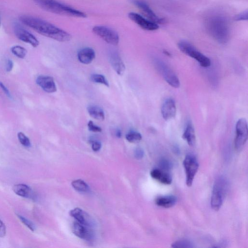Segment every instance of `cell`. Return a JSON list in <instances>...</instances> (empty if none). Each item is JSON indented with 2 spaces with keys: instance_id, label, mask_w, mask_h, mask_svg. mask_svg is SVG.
I'll return each instance as SVG.
<instances>
[{
  "instance_id": "cell-4",
  "label": "cell",
  "mask_w": 248,
  "mask_h": 248,
  "mask_svg": "<svg viewBox=\"0 0 248 248\" xmlns=\"http://www.w3.org/2000/svg\"><path fill=\"white\" fill-rule=\"evenodd\" d=\"M228 187L226 179L220 177L214 184L211 198V206L213 209L218 211L223 204Z\"/></svg>"
},
{
  "instance_id": "cell-24",
  "label": "cell",
  "mask_w": 248,
  "mask_h": 248,
  "mask_svg": "<svg viewBox=\"0 0 248 248\" xmlns=\"http://www.w3.org/2000/svg\"><path fill=\"white\" fill-rule=\"evenodd\" d=\"M71 185L73 187L79 192H86L89 189V186L83 180L80 179L73 181Z\"/></svg>"
},
{
  "instance_id": "cell-25",
  "label": "cell",
  "mask_w": 248,
  "mask_h": 248,
  "mask_svg": "<svg viewBox=\"0 0 248 248\" xmlns=\"http://www.w3.org/2000/svg\"><path fill=\"white\" fill-rule=\"evenodd\" d=\"M11 51L14 55L20 59L24 58L27 53V50L24 47L18 45L12 46Z\"/></svg>"
},
{
  "instance_id": "cell-33",
  "label": "cell",
  "mask_w": 248,
  "mask_h": 248,
  "mask_svg": "<svg viewBox=\"0 0 248 248\" xmlns=\"http://www.w3.org/2000/svg\"><path fill=\"white\" fill-rule=\"evenodd\" d=\"M88 128L89 131L93 132H100L102 131V129L99 126L95 124L92 121H89L88 123Z\"/></svg>"
},
{
  "instance_id": "cell-2",
  "label": "cell",
  "mask_w": 248,
  "mask_h": 248,
  "mask_svg": "<svg viewBox=\"0 0 248 248\" xmlns=\"http://www.w3.org/2000/svg\"><path fill=\"white\" fill-rule=\"evenodd\" d=\"M205 29L208 34L216 41L224 44L228 42L230 28L228 19L220 14H213L205 19Z\"/></svg>"
},
{
  "instance_id": "cell-31",
  "label": "cell",
  "mask_w": 248,
  "mask_h": 248,
  "mask_svg": "<svg viewBox=\"0 0 248 248\" xmlns=\"http://www.w3.org/2000/svg\"><path fill=\"white\" fill-rule=\"evenodd\" d=\"M159 165L161 170H170L172 167V163L166 159H161L159 163Z\"/></svg>"
},
{
  "instance_id": "cell-27",
  "label": "cell",
  "mask_w": 248,
  "mask_h": 248,
  "mask_svg": "<svg viewBox=\"0 0 248 248\" xmlns=\"http://www.w3.org/2000/svg\"><path fill=\"white\" fill-rule=\"evenodd\" d=\"M91 80L96 83L103 84L107 87H109V83L106 78L101 74H92L90 77Z\"/></svg>"
},
{
  "instance_id": "cell-11",
  "label": "cell",
  "mask_w": 248,
  "mask_h": 248,
  "mask_svg": "<svg viewBox=\"0 0 248 248\" xmlns=\"http://www.w3.org/2000/svg\"><path fill=\"white\" fill-rule=\"evenodd\" d=\"M131 2L139 8L147 19L157 24H162L165 19L158 16L143 0H131Z\"/></svg>"
},
{
  "instance_id": "cell-18",
  "label": "cell",
  "mask_w": 248,
  "mask_h": 248,
  "mask_svg": "<svg viewBox=\"0 0 248 248\" xmlns=\"http://www.w3.org/2000/svg\"><path fill=\"white\" fill-rule=\"evenodd\" d=\"M95 57V51L91 47L83 48L78 53V60L83 64H90L94 60Z\"/></svg>"
},
{
  "instance_id": "cell-40",
  "label": "cell",
  "mask_w": 248,
  "mask_h": 248,
  "mask_svg": "<svg viewBox=\"0 0 248 248\" xmlns=\"http://www.w3.org/2000/svg\"><path fill=\"white\" fill-rule=\"evenodd\" d=\"M173 151L175 153L178 154L179 152V150L177 147L174 146L173 147Z\"/></svg>"
},
{
  "instance_id": "cell-14",
  "label": "cell",
  "mask_w": 248,
  "mask_h": 248,
  "mask_svg": "<svg viewBox=\"0 0 248 248\" xmlns=\"http://www.w3.org/2000/svg\"><path fill=\"white\" fill-rule=\"evenodd\" d=\"M36 82L45 92L47 93H53L57 91L55 82L52 77L40 75L36 78Z\"/></svg>"
},
{
  "instance_id": "cell-37",
  "label": "cell",
  "mask_w": 248,
  "mask_h": 248,
  "mask_svg": "<svg viewBox=\"0 0 248 248\" xmlns=\"http://www.w3.org/2000/svg\"><path fill=\"white\" fill-rule=\"evenodd\" d=\"M6 234V227L4 223L0 219V237H4Z\"/></svg>"
},
{
  "instance_id": "cell-29",
  "label": "cell",
  "mask_w": 248,
  "mask_h": 248,
  "mask_svg": "<svg viewBox=\"0 0 248 248\" xmlns=\"http://www.w3.org/2000/svg\"><path fill=\"white\" fill-rule=\"evenodd\" d=\"M17 138L20 143L26 147H30L31 143L30 139L27 137L24 133L19 132L17 133Z\"/></svg>"
},
{
  "instance_id": "cell-21",
  "label": "cell",
  "mask_w": 248,
  "mask_h": 248,
  "mask_svg": "<svg viewBox=\"0 0 248 248\" xmlns=\"http://www.w3.org/2000/svg\"><path fill=\"white\" fill-rule=\"evenodd\" d=\"M177 201L176 197L173 195H168L158 198L155 202L158 206L167 208L174 206Z\"/></svg>"
},
{
  "instance_id": "cell-12",
  "label": "cell",
  "mask_w": 248,
  "mask_h": 248,
  "mask_svg": "<svg viewBox=\"0 0 248 248\" xmlns=\"http://www.w3.org/2000/svg\"><path fill=\"white\" fill-rule=\"evenodd\" d=\"M128 17L141 29L146 31H155L159 28L158 24L145 18L139 14L130 12Z\"/></svg>"
},
{
  "instance_id": "cell-7",
  "label": "cell",
  "mask_w": 248,
  "mask_h": 248,
  "mask_svg": "<svg viewBox=\"0 0 248 248\" xmlns=\"http://www.w3.org/2000/svg\"><path fill=\"white\" fill-rule=\"evenodd\" d=\"M234 147L237 151L242 149L248 139V124L245 118L239 119L235 126Z\"/></svg>"
},
{
  "instance_id": "cell-6",
  "label": "cell",
  "mask_w": 248,
  "mask_h": 248,
  "mask_svg": "<svg viewBox=\"0 0 248 248\" xmlns=\"http://www.w3.org/2000/svg\"><path fill=\"white\" fill-rule=\"evenodd\" d=\"M155 68L162 76L164 80L173 88H179L180 82L173 71L164 62L159 59L154 60Z\"/></svg>"
},
{
  "instance_id": "cell-15",
  "label": "cell",
  "mask_w": 248,
  "mask_h": 248,
  "mask_svg": "<svg viewBox=\"0 0 248 248\" xmlns=\"http://www.w3.org/2000/svg\"><path fill=\"white\" fill-rule=\"evenodd\" d=\"M161 112L165 120L167 121L174 117L176 113L175 101L171 98L166 100L161 107Z\"/></svg>"
},
{
  "instance_id": "cell-9",
  "label": "cell",
  "mask_w": 248,
  "mask_h": 248,
  "mask_svg": "<svg viewBox=\"0 0 248 248\" xmlns=\"http://www.w3.org/2000/svg\"><path fill=\"white\" fill-rule=\"evenodd\" d=\"M183 165L186 174V185L188 186H191L198 170V162L196 158L194 155H188L184 159Z\"/></svg>"
},
{
  "instance_id": "cell-13",
  "label": "cell",
  "mask_w": 248,
  "mask_h": 248,
  "mask_svg": "<svg viewBox=\"0 0 248 248\" xmlns=\"http://www.w3.org/2000/svg\"><path fill=\"white\" fill-rule=\"evenodd\" d=\"M72 231L77 236L85 240H90L94 236L93 232L91 226L81 224L77 221L73 224Z\"/></svg>"
},
{
  "instance_id": "cell-5",
  "label": "cell",
  "mask_w": 248,
  "mask_h": 248,
  "mask_svg": "<svg viewBox=\"0 0 248 248\" xmlns=\"http://www.w3.org/2000/svg\"><path fill=\"white\" fill-rule=\"evenodd\" d=\"M178 47L183 53L196 60L202 67H208L210 66V60L188 41H180L178 43Z\"/></svg>"
},
{
  "instance_id": "cell-42",
  "label": "cell",
  "mask_w": 248,
  "mask_h": 248,
  "mask_svg": "<svg viewBox=\"0 0 248 248\" xmlns=\"http://www.w3.org/2000/svg\"></svg>"
},
{
  "instance_id": "cell-41",
  "label": "cell",
  "mask_w": 248,
  "mask_h": 248,
  "mask_svg": "<svg viewBox=\"0 0 248 248\" xmlns=\"http://www.w3.org/2000/svg\"><path fill=\"white\" fill-rule=\"evenodd\" d=\"M164 53L167 56H170V54L167 51H165Z\"/></svg>"
},
{
  "instance_id": "cell-32",
  "label": "cell",
  "mask_w": 248,
  "mask_h": 248,
  "mask_svg": "<svg viewBox=\"0 0 248 248\" xmlns=\"http://www.w3.org/2000/svg\"><path fill=\"white\" fill-rule=\"evenodd\" d=\"M248 18V11L246 10L242 12L235 15L234 17V20L235 21H244L247 20Z\"/></svg>"
},
{
  "instance_id": "cell-16",
  "label": "cell",
  "mask_w": 248,
  "mask_h": 248,
  "mask_svg": "<svg viewBox=\"0 0 248 248\" xmlns=\"http://www.w3.org/2000/svg\"><path fill=\"white\" fill-rule=\"evenodd\" d=\"M108 58L110 65L117 74L123 75L125 70V66L119 54L115 51L110 52Z\"/></svg>"
},
{
  "instance_id": "cell-22",
  "label": "cell",
  "mask_w": 248,
  "mask_h": 248,
  "mask_svg": "<svg viewBox=\"0 0 248 248\" xmlns=\"http://www.w3.org/2000/svg\"><path fill=\"white\" fill-rule=\"evenodd\" d=\"M183 138L189 146H192L195 144L196 142L195 131L191 123H189L186 125L183 135Z\"/></svg>"
},
{
  "instance_id": "cell-35",
  "label": "cell",
  "mask_w": 248,
  "mask_h": 248,
  "mask_svg": "<svg viewBox=\"0 0 248 248\" xmlns=\"http://www.w3.org/2000/svg\"><path fill=\"white\" fill-rule=\"evenodd\" d=\"M0 88L2 89L3 92L5 93L7 97L10 98H12V95L10 93V91L8 89V88L5 86V85L2 83L1 81H0Z\"/></svg>"
},
{
  "instance_id": "cell-19",
  "label": "cell",
  "mask_w": 248,
  "mask_h": 248,
  "mask_svg": "<svg viewBox=\"0 0 248 248\" xmlns=\"http://www.w3.org/2000/svg\"><path fill=\"white\" fill-rule=\"evenodd\" d=\"M151 177L165 185H170L172 182L171 175L168 172L163 171L162 170L155 169L150 172Z\"/></svg>"
},
{
  "instance_id": "cell-38",
  "label": "cell",
  "mask_w": 248,
  "mask_h": 248,
  "mask_svg": "<svg viewBox=\"0 0 248 248\" xmlns=\"http://www.w3.org/2000/svg\"><path fill=\"white\" fill-rule=\"evenodd\" d=\"M13 66H14V63H13V61L10 59H8L7 60L6 66V71L8 72L11 71L13 69Z\"/></svg>"
},
{
  "instance_id": "cell-34",
  "label": "cell",
  "mask_w": 248,
  "mask_h": 248,
  "mask_svg": "<svg viewBox=\"0 0 248 248\" xmlns=\"http://www.w3.org/2000/svg\"><path fill=\"white\" fill-rule=\"evenodd\" d=\"M101 147V144L98 141H93L92 142V148L93 151H98Z\"/></svg>"
},
{
  "instance_id": "cell-36",
  "label": "cell",
  "mask_w": 248,
  "mask_h": 248,
  "mask_svg": "<svg viewBox=\"0 0 248 248\" xmlns=\"http://www.w3.org/2000/svg\"><path fill=\"white\" fill-rule=\"evenodd\" d=\"M144 155L143 151L140 148H137L135 151V156L138 159H141Z\"/></svg>"
},
{
  "instance_id": "cell-10",
  "label": "cell",
  "mask_w": 248,
  "mask_h": 248,
  "mask_svg": "<svg viewBox=\"0 0 248 248\" xmlns=\"http://www.w3.org/2000/svg\"><path fill=\"white\" fill-rule=\"evenodd\" d=\"M13 28L15 35L20 40L30 44L34 47L39 45V42L35 36L20 24L15 23Z\"/></svg>"
},
{
  "instance_id": "cell-8",
  "label": "cell",
  "mask_w": 248,
  "mask_h": 248,
  "mask_svg": "<svg viewBox=\"0 0 248 248\" xmlns=\"http://www.w3.org/2000/svg\"><path fill=\"white\" fill-rule=\"evenodd\" d=\"M92 31L94 34L110 45L117 46L119 43V36L118 33L111 28L103 26H95L93 27Z\"/></svg>"
},
{
  "instance_id": "cell-39",
  "label": "cell",
  "mask_w": 248,
  "mask_h": 248,
  "mask_svg": "<svg viewBox=\"0 0 248 248\" xmlns=\"http://www.w3.org/2000/svg\"><path fill=\"white\" fill-rule=\"evenodd\" d=\"M116 136L118 138H121L122 136V132L120 129H118L116 131Z\"/></svg>"
},
{
  "instance_id": "cell-20",
  "label": "cell",
  "mask_w": 248,
  "mask_h": 248,
  "mask_svg": "<svg viewBox=\"0 0 248 248\" xmlns=\"http://www.w3.org/2000/svg\"><path fill=\"white\" fill-rule=\"evenodd\" d=\"M13 190L16 195L25 198H32L33 193L31 188L24 184H18L14 186Z\"/></svg>"
},
{
  "instance_id": "cell-1",
  "label": "cell",
  "mask_w": 248,
  "mask_h": 248,
  "mask_svg": "<svg viewBox=\"0 0 248 248\" xmlns=\"http://www.w3.org/2000/svg\"><path fill=\"white\" fill-rule=\"evenodd\" d=\"M19 20L38 33L59 42H67L71 39L69 33L43 19L31 16L23 15L20 16Z\"/></svg>"
},
{
  "instance_id": "cell-28",
  "label": "cell",
  "mask_w": 248,
  "mask_h": 248,
  "mask_svg": "<svg viewBox=\"0 0 248 248\" xmlns=\"http://www.w3.org/2000/svg\"><path fill=\"white\" fill-rule=\"evenodd\" d=\"M173 248H193V244L189 240L182 239L176 241L172 244Z\"/></svg>"
},
{
  "instance_id": "cell-26",
  "label": "cell",
  "mask_w": 248,
  "mask_h": 248,
  "mask_svg": "<svg viewBox=\"0 0 248 248\" xmlns=\"http://www.w3.org/2000/svg\"><path fill=\"white\" fill-rule=\"evenodd\" d=\"M125 138L129 142L136 143L141 140L142 136L138 132L130 131L126 135Z\"/></svg>"
},
{
  "instance_id": "cell-3",
  "label": "cell",
  "mask_w": 248,
  "mask_h": 248,
  "mask_svg": "<svg viewBox=\"0 0 248 248\" xmlns=\"http://www.w3.org/2000/svg\"><path fill=\"white\" fill-rule=\"evenodd\" d=\"M37 5L47 12L62 16L84 18L83 12L56 0H32Z\"/></svg>"
},
{
  "instance_id": "cell-23",
  "label": "cell",
  "mask_w": 248,
  "mask_h": 248,
  "mask_svg": "<svg viewBox=\"0 0 248 248\" xmlns=\"http://www.w3.org/2000/svg\"><path fill=\"white\" fill-rule=\"evenodd\" d=\"M87 111L90 116L95 120L102 121L105 119V113L103 110L97 106H88Z\"/></svg>"
},
{
  "instance_id": "cell-17",
  "label": "cell",
  "mask_w": 248,
  "mask_h": 248,
  "mask_svg": "<svg viewBox=\"0 0 248 248\" xmlns=\"http://www.w3.org/2000/svg\"><path fill=\"white\" fill-rule=\"evenodd\" d=\"M70 215L77 221L91 227H92L93 222L91 217L84 211L79 208H76L71 210Z\"/></svg>"
},
{
  "instance_id": "cell-30",
  "label": "cell",
  "mask_w": 248,
  "mask_h": 248,
  "mask_svg": "<svg viewBox=\"0 0 248 248\" xmlns=\"http://www.w3.org/2000/svg\"><path fill=\"white\" fill-rule=\"evenodd\" d=\"M17 216L20 221L30 230L31 231H34L35 230V226L31 221L20 215H17Z\"/></svg>"
}]
</instances>
